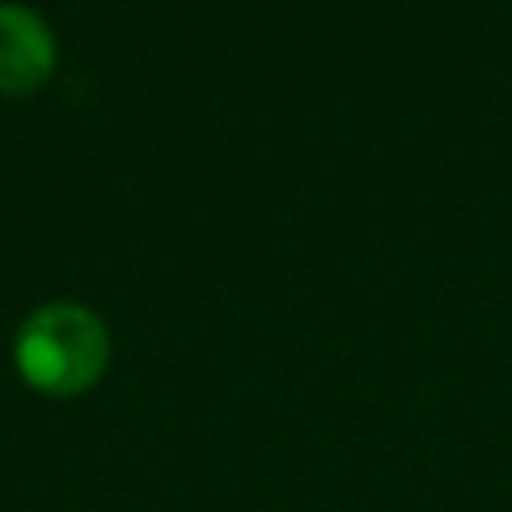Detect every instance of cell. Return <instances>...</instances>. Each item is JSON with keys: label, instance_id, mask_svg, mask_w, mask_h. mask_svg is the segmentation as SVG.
<instances>
[{"label": "cell", "instance_id": "6da1fadb", "mask_svg": "<svg viewBox=\"0 0 512 512\" xmlns=\"http://www.w3.org/2000/svg\"><path fill=\"white\" fill-rule=\"evenodd\" d=\"M108 352L112 344L104 320L76 300H52L36 308L20 324L12 348L24 384L60 400L88 392L104 376Z\"/></svg>", "mask_w": 512, "mask_h": 512}, {"label": "cell", "instance_id": "7a4b0ae2", "mask_svg": "<svg viewBox=\"0 0 512 512\" xmlns=\"http://www.w3.org/2000/svg\"><path fill=\"white\" fill-rule=\"evenodd\" d=\"M56 68V36L40 12L0 0V96H32Z\"/></svg>", "mask_w": 512, "mask_h": 512}]
</instances>
